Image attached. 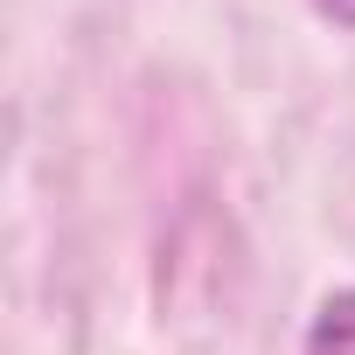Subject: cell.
Segmentation results:
<instances>
[{
	"instance_id": "obj_1",
	"label": "cell",
	"mask_w": 355,
	"mask_h": 355,
	"mask_svg": "<svg viewBox=\"0 0 355 355\" xmlns=\"http://www.w3.org/2000/svg\"><path fill=\"white\" fill-rule=\"evenodd\" d=\"M300 355H355V286H341V293H327L313 306Z\"/></svg>"
},
{
	"instance_id": "obj_2",
	"label": "cell",
	"mask_w": 355,
	"mask_h": 355,
	"mask_svg": "<svg viewBox=\"0 0 355 355\" xmlns=\"http://www.w3.org/2000/svg\"><path fill=\"white\" fill-rule=\"evenodd\" d=\"M313 8H320L334 28H355V0H313Z\"/></svg>"
}]
</instances>
